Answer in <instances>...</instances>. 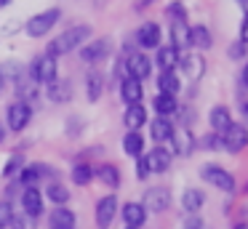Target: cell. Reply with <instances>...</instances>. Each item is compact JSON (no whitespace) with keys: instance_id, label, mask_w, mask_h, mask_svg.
<instances>
[{"instance_id":"cell-1","label":"cell","mask_w":248,"mask_h":229,"mask_svg":"<svg viewBox=\"0 0 248 229\" xmlns=\"http://www.w3.org/2000/svg\"><path fill=\"white\" fill-rule=\"evenodd\" d=\"M91 37V27L88 24H75L70 27V30H64L62 35H56L54 40L48 43V48H46V53L48 56H64V53H72L75 48H80L83 43Z\"/></svg>"},{"instance_id":"cell-2","label":"cell","mask_w":248,"mask_h":229,"mask_svg":"<svg viewBox=\"0 0 248 229\" xmlns=\"http://www.w3.org/2000/svg\"><path fill=\"white\" fill-rule=\"evenodd\" d=\"M62 19V11L59 8H48V11H40V14H35L32 19L24 24V30H27L30 37H43L51 32V27L56 24V21Z\"/></svg>"},{"instance_id":"cell-3","label":"cell","mask_w":248,"mask_h":229,"mask_svg":"<svg viewBox=\"0 0 248 229\" xmlns=\"http://www.w3.org/2000/svg\"><path fill=\"white\" fill-rule=\"evenodd\" d=\"M27 72L32 75V80L38 85H51L56 80V72H59V67H56V59L48 56V53H43V56H38L32 61V67H27Z\"/></svg>"},{"instance_id":"cell-4","label":"cell","mask_w":248,"mask_h":229,"mask_svg":"<svg viewBox=\"0 0 248 229\" xmlns=\"http://www.w3.org/2000/svg\"><path fill=\"white\" fill-rule=\"evenodd\" d=\"M147 213H166L171 208V189L168 186H150L141 200Z\"/></svg>"},{"instance_id":"cell-5","label":"cell","mask_w":248,"mask_h":229,"mask_svg":"<svg viewBox=\"0 0 248 229\" xmlns=\"http://www.w3.org/2000/svg\"><path fill=\"white\" fill-rule=\"evenodd\" d=\"M200 176H203L211 186H216V189L235 192V176H232L230 170H224L221 165H203V168H200Z\"/></svg>"},{"instance_id":"cell-6","label":"cell","mask_w":248,"mask_h":229,"mask_svg":"<svg viewBox=\"0 0 248 229\" xmlns=\"http://www.w3.org/2000/svg\"><path fill=\"white\" fill-rule=\"evenodd\" d=\"M6 120H8V128L11 131H24V128L30 125V120H32V107L27 104V101H14V104H8L6 109Z\"/></svg>"},{"instance_id":"cell-7","label":"cell","mask_w":248,"mask_h":229,"mask_svg":"<svg viewBox=\"0 0 248 229\" xmlns=\"http://www.w3.org/2000/svg\"><path fill=\"white\" fill-rule=\"evenodd\" d=\"M221 136V144H224L227 152H243V149L248 147V128L240 125V122H232L230 128H227L224 133H219Z\"/></svg>"},{"instance_id":"cell-8","label":"cell","mask_w":248,"mask_h":229,"mask_svg":"<svg viewBox=\"0 0 248 229\" xmlns=\"http://www.w3.org/2000/svg\"><path fill=\"white\" fill-rule=\"evenodd\" d=\"M109 51H112L109 37H99V40H91V43H86V46H80V59L86 64H99L109 56Z\"/></svg>"},{"instance_id":"cell-9","label":"cell","mask_w":248,"mask_h":229,"mask_svg":"<svg viewBox=\"0 0 248 229\" xmlns=\"http://www.w3.org/2000/svg\"><path fill=\"white\" fill-rule=\"evenodd\" d=\"M144 163H147V168H150V173H166L173 163V154H171V149L157 144L155 149H150V152L144 154Z\"/></svg>"},{"instance_id":"cell-10","label":"cell","mask_w":248,"mask_h":229,"mask_svg":"<svg viewBox=\"0 0 248 229\" xmlns=\"http://www.w3.org/2000/svg\"><path fill=\"white\" fill-rule=\"evenodd\" d=\"M54 179V170L48 168V165H43V163H32V165H24L22 170H19V184L22 186H38V181L40 179Z\"/></svg>"},{"instance_id":"cell-11","label":"cell","mask_w":248,"mask_h":229,"mask_svg":"<svg viewBox=\"0 0 248 229\" xmlns=\"http://www.w3.org/2000/svg\"><path fill=\"white\" fill-rule=\"evenodd\" d=\"M125 75L128 77H136V80H147L152 72V61L144 56V53H128V59H125Z\"/></svg>"},{"instance_id":"cell-12","label":"cell","mask_w":248,"mask_h":229,"mask_svg":"<svg viewBox=\"0 0 248 229\" xmlns=\"http://www.w3.org/2000/svg\"><path fill=\"white\" fill-rule=\"evenodd\" d=\"M19 202H22L24 213H27V216H32V218H38L40 213H43V195L38 192V186H24Z\"/></svg>"},{"instance_id":"cell-13","label":"cell","mask_w":248,"mask_h":229,"mask_svg":"<svg viewBox=\"0 0 248 229\" xmlns=\"http://www.w3.org/2000/svg\"><path fill=\"white\" fill-rule=\"evenodd\" d=\"M171 154H182V157H187V154H192L195 149V138L192 133H189V128H173L171 133Z\"/></svg>"},{"instance_id":"cell-14","label":"cell","mask_w":248,"mask_h":229,"mask_svg":"<svg viewBox=\"0 0 248 229\" xmlns=\"http://www.w3.org/2000/svg\"><path fill=\"white\" fill-rule=\"evenodd\" d=\"M115 213H118V197L115 195H107L96 202V224L102 229H107L115 221Z\"/></svg>"},{"instance_id":"cell-15","label":"cell","mask_w":248,"mask_h":229,"mask_svg":"<svg viewBox=\"0 0 248 229\" xmlns=\"http://www.w3.org/2000/svg\"><path fill=\"white\" fill-rule=\"evenodd\" d=\"M179 67L189 80H200L205 75V59L200 53H187V56L179 59Z\"/></svg>"},{"instance_id":"cell-16","label":"cell","mask_w":248,"mask_h":229,"mask_svg":"<svg viewBox=\"0 0 248 229\" xmlns=\"http://www.w3.org/2000/svg\"><path fill=\"white\" fill-rule=\"evenodd\" d=\"M136 43L141 48H160V27L155 21H144L136 32Z\"/></svg>"},{"instance_id":"cell-17","label":"cell","mask_w":248,"mask_h":229,"mask_svg":"<svg viewBox=\"0 0 248 229\" xmlns=\"http://www.w3.org/2000/svg\"><path fill=\"white\" fill-rule=\"evenodd\" d=\"M120 96H123L125 104H141V96H144V88H141V80L136 77H123L120 80Z\"/></svg>"},{"instance_id":"cell-18","label":"cell","mask_w":248,"mask_h":229,"mask_svg":"<svg viewBox=\"0 0 248 229\" xmlns=\"http://www.w3.org/2000/svg\"><path fill=\"white\" fill-rule=\"evenodd\" d=\"M48 224H51V229H75L78 216L67 205H62V208H54V211H51Z\"/></svg>"},{"instance_id":"cell-19","label":"cell","mask_w":248,"mask_h":229,"mask_svg":"<svg viewBox=\"0 0 248 229\" xmlns=\"http://www.w3.org/2000/svg\"><path fill=\"white\" fill-rule=\"evenodd\" d=\"M14 88H16V96H19V101H27V99H35L38 96V83L32 80V75L24 69L22 75L16 77V83H14Z\"/></svg>"},{"instance_id":"cell-20","label":"cell","mask_w":248,"mask_h":229,"mask_svg":"<svg viewBox=\"0 0 248 229\" xmlns=\"http://www.w3.org/2000/svg\"><path fill=\"white\" fill-rule=\"evenodd\" d=\"M171 46L176 48V51L189 48V24L184 19L171 21Z\"/></svg>"},{"instance_id":"cell-21","label":"cell","mask_w":248,"mask_h":229,"mask_svg":"<svg viewBox=\"0 0 248 229\" xmlns=\"http://www.w3.org/2000/svg\"><path fill=\"white\" fill-rule=\"evenodd\" d=\"M179 59H182V53L176 51L173 46H160L157 48V67L163 69V72H173V67H179Z\"/></svg>"},{"instance_id":"cell-22","label":"cell","mask_w":248,"mask_h":229,"mask_svg":"<svg viewBox=\"0 0 248 229\" xmlns=\"http://www.w3.org/2000/svg\"><path fill=\"white\" fill-rule=\"evenodd\" d=\"M123 221L128 224V227L141 229V224L147 221L144 205H141V202H125V205H123Z\"/></svg>"},{"instance_id":"cell-23","label":"cell","mask_w":248,"mask_h":229,"mask_svg":"<svg viewBox=\"0 0 248 229\" xmlns=\"http://www.w3.org/2000/svg\"><path fill=\"white\" fill-rule=\"evenodd\" d=\"M48 99L54 101V104H64V101L72 99V83L70 80H59L56 77L54 83L48 85Z\"/></svg>"},{"instance_id":"cell-24","label":"cell","mask_w":248,"mask_h":229,"mask_svg":"<svg viewBox=\"0 0 248 229\" xmlns=\"http://www.w3.org/2000/svg\"><path fill=\"white\" fill-rule=\"evenodd\" d=\"M123 122H125V128H128V131H139V128L147 122V109H144L141 104H131V107H125Z\"/></svg>"},{"instance_id":"cell-25","label":"cell","mask_w":248,"mask_h":229,"mask_svg":"<svg viewBox=\"0 0 248 229\" xmlns=\"http://www.w3.org/2000/svg\"><path fill=\"white\" fill-rule=\"evenodd\" d=\"M123 152L128 157H141V152H144V136L139 131H128L123 136Z\"/></svg>"},{"instance_id":"cell-26","label":"cell","mask_w":248,"mask_h":229,"mask_svg":"<svg viewBox=\"0 0 248 229\" xmlns=\"http://www.w3.org/2000/svg\"><path fill=\"white\" fill-rule=\"evenodd\" d=\"M93 176H96L102 184H107L109 189H118L120 186V170L115 168L112 163H104V165H99L96 170H93Z\"/></svg>"},{"instance_id":"cell-27","label":"cell","mask_w":248,"mask_h":229,"mask_svg":"<svg viewBox=\"0 0 248 229\" xmlns=\"http://www.w3.org/2000/svg\"><path fill=\"white\" fill-rule=\"evenodd\" d=\"M211 128H214V133H224L227 128L232 125V115H230V109H227V107H214V109H211Z\"/></svg>"},{"instance_id":"cell-28","label":"cell","mask_w":248,"mask_h":229,"mask_svg":"<svg viewBox=\"0 0 248 229\" xmlns=\"http://www.w3.org/2000/svg\"><path fill=\"white\" fill-rule=\"evenodd\" d=\"M189 46L200 48V51H205V48L214 46V37H211V30H208V27H203V24L189 27Z\"/></svg>"},{"instance_id":"cell-29","label":"cell","mask_w":248,"mask_h":229,"mask_svg":"<svg viewBox=\"0 0 248 229\" xmlns=\"http://www.w3.org/2000/svg\"><path fill=\"white\" fill-rule=\"evenodd\" d=\"M150 133H152V138H155L157 144L171 141V133H173L171 120H168V117H155V120H152V125H150Z\"/></svg>"},{"instance_id":"cell-30","label":"cell","mask_w":248,"mask_h":229,"mask_svg":"<svg viewBox=\"0 0 248 229\" xmlns=\"http://www.w3.org/2000/svg\"><path fill=\"white\" fill-rule=\"evenodd\" d=\"M102 91H104V75L102 72H88V77H86V96H88V101H99L102 99Z\"/></svg>"},{"instance_id":"cell-31","label":"cell","mask_w":248,"mask_h":229,"mask_svg":"<svg viewBox=\"0 0 248 229\" xmlns=\"http://www.w3.org/2000/svg\"><path fill=\"white\" fill-rule=\"evenodd\" d=\"M205 205V195L200 189H187L182 195V208L192 216V213H200V208Z\"/></svg>"},{"instance_id":"cell-32","label":"cell","mask_w":248,"mask_h":229,"mask_svg":"<svg viewBox=\"0 0 248 229\" xmlns=\"http://www.w3.org/2000/svg\"><path fill=\"white\" fill-rule=\"evenodd\" d=\"M46 197H48L56 208H62V205H67V202H70V189H67L64 184H59V181H48Z\"/></svg>"},{"instance_id":"cell-33","label":"cell","mask_w":248,"mask_h":229,"mask_svg":"<svg viewBox=\"0 0 248 229\" xmlns=\"http://www.w3.org/2000/svg\"><path fill=\"white\" fill-rule=\"evenodd\" d=\"M157 88H160V93H166V96H176L179 88H182L179 75L176 72H160V77H157Z\"/></svg>"},{"instance_id":"cell-34","label":"cell","mask_w":248,"mask_h":229,"mask_svg":"<svg viewBox=\"0 0 248 229\" xmlns=\"http://www.w3.org/2000/svg\"><path fill=\"white\" fill-rule=\"evenodd\" d=\"M152 104H155V112H157L160 117H171L173 112L179 109V104H176V96H166V93H157Z\"/></svg>"},{"instance_id":"cell-35","label":"cell","mask_w":248,"mask_h":229,"mask_svg":"<svg viewBox=\"0 0 248 229\" xmlns=\"http://www.w3.org/2000/svg\"><path fill=\"white\" fill-rule=\"evenodd\" d=\"M72 181H75L78 186H88L93 181V168L88 163H78L75 168H72Z\"/></svg>"},{"instance_id":"cell-36","label":"cell","mask_w":248,"mask_h":229,"mask_svg":"<svg viewBox=\"0 0 248 229\" xmlns=\"http://www.w3.org/2000/svg\"><path fill=\"white\" fill-rule=\"evenodd\" d=\"M11 221H14V208H11L8 200H3L0 202V229H8Z\"/></svg>"},{"instance_id":"cell-37","label":"cell","mask_w":248,"mask_h":229,"mask_svg":"<svg viewBox=\"0 0 248 229\" xmlns=\"http://www.w3.org/2000/svg\"><path fill=\"white\" fill-rule=\"evenodd\" d=\"M35 218L32 216H27V213H22V216H14V221H11V227L8 229H35Z\"/></svg>"},{"instance_id":"cell-38","label":"cell","mask_w":248,"mask_h":229,"mask_svg":"<svg viewBox=\"0 0 248 229\" xmlns=\"http://www.w3.org/2000/svg\"><path fill=\"white\" fill-rule=\"evenodd\" d=\"M22 168H24V160L16 154V157H11V160L6 163V168H3V179H8V176H14L16 170H22Z\"/></svg>"},{"instance_id":"cell-39","label":"cell","mask_w":248,"mask_h":229,"mask_svg":"<svg viewBox=\"0 0 248 229\" xmlns=\"http://www.w3.org/2000/svg\"><path fill=\"white\" fill-rule=\"evenodd\" d=\"M203 144L205 149H224V144H221V136L219 133H208V136H203Z\"/></svg>"},{"instance_id":"cell-40","label":"cell","mask_w":248,"mask_h":229,"mask_svg":"<svg viewBox=\"0 0 248 229\" xmlns=\"http://www.w3.org/2000/svg\"><path fill=\"white\" fill-rule=\"evenodd\" d=\"M227 56L235 59V61H237V59H243V56H246V43H240V40L232 43V46L227 48Z\"/></svg>"},{"instance_id":"cell-41","label":"cell","mask_w":248,"mask_h":229,"mask_svg":"<svg viewBox=\"0 0 248 229\" xmlns=\"http://www.w3.org/2000/svg\"><path fill=\"white\" fill-rule=\"evenodd\" d=\"M166 14L171 16V21H176V19H187V14H184V5L182 3H171L166 8Z\"/></svg>"},{"instance_id":"cell-42","label":"cell","mask_w":248,"mask_h":229,"mask_svg":"<svg viewBox=\"0 0 248 229\" xmlns=\"http://www.w3.org/2000/svg\"><path fill=\"white\" fill-rule=\"evenodd\" d=\"M182 229H203V218H200L198 213H192V216H187V221H184Z\"/></svg>"},{"instance_id":"cell-43","label":"cell","mask_w":248,"mask_h":229,"mask_svg":"<svg viewBox=\"0 0 248 229\" xmlns=\"http://www.w3.org/2000/svg\"><path fill=\"white\" fill-rule=\"evenodd\" d=\"M136 176H139L141 181L150 176V168H147V163H144V154H141V157H136Z\"/></svg>"},{"instance_id":"cell-44","label":"cell","mask_w":248,"mask_h":229,"mask_svg":"<svg viewBox=\"0 0 248 229\" xmlns=\"http://www.w3.org/2000/svg\"><path fill=\"white\" fill-rule=\"evenodd\" d=\"M240 43L248 46V14L243 16V24H240Z\"/></svg>"},{"instance_id":"cell-45","label":"cell","mask_w":248,"mask_h":229,"mask_svg":"<svg viewBox=\"0 0 248 229\" xmlns=\"http://www.w3.org/2000/svg\"><path fill=\"white\" fill-rule=\"evenodd\" d=\"M235 3H237V5H240V8L248 14V0H235Z\"/></svg>"},{"instance_id":"cell-46","label":"cell","mask_w":248,"mask_h":229,"mask_svg":"<svg viewBox=\"0 0 248 229\" xmlns=\"http://www.w3.org/2000/svg\"><path fill=\"white\" fill-rule=\"evenodd\" d=\"M243 83H246V88H248V64L243 67Z\"/></svg>"},{"instance_id":"cell-47","label":"cell","mask_w":248,"mask_h":229,"mask_svg":"<svg viewBox=\"0 0 248 229\" xmlns=\"http://www.w3.org/2000/svg\"><path fill=\"white\" fill-rule=\"evenodd\" d=\"M3 138H6V125L0 122V144H3Z\"/></svg>"},{"instance_id":"cell-48","label":"cell","mask_w":248,"mask_h":229,"mask_svg":"<svg viewBox=\"0 0 248 229\" xmlns=\"http://www.w3.org/2000/svg\"><path fill=\"white\" fill-rule=\"evenodd\" d=\"M232 229H248V221H240V224H235Z\"/></svg>"},{"instance_id":"cell-49","label":"cell","mask_w":248,"mask_h":229,"mask_svg":"<svg viewBox=\"0 0 248 229\" xmlns=\"http://www.w3.org/2000/svg\"><path fill=\"white\" fill-rule=\"evenodd\" d=\"M3 88H6V80H3V75H0V93H3Z\"/></svg>"},{"instance_id":"cell-50","label":"cell","mask_w":248,"mask_h":229,"mask_svg":"<svg viewBox=\"0 0 248 229\" xmlns=\"http://www.w3.org/2000/svg\"><path fill=\"white\" fill-rule=\"evenodd\" d=\"M8 3H11V0H0V5H8Z\"/></svg>"},{"instance_id":"cell-51","label":"cell","mask_w":248,"mask_h":229,"mask_svg":"<svg viewBox=\"0 0 248 229\" xmlns=\"http://www.w3.org/2000/svg\"><path fill=\"white\" fill-rule=\"evenodd\" d=\"M125 229H136V227H125Z\"/></svg>"},{"instance_id":"cell-52","label":"cell","mask_w":248,"mask_h":229,"mask_svg":"<svg viewBox=\"0 0 248 229\" xmlns=\"http://www.w3.org/2000/svg\"><path fill=\"white\" fill-rule=\"evenodd\" d=\"M246 192H248V184H246Z\"/></svg>"}]
</instances>
